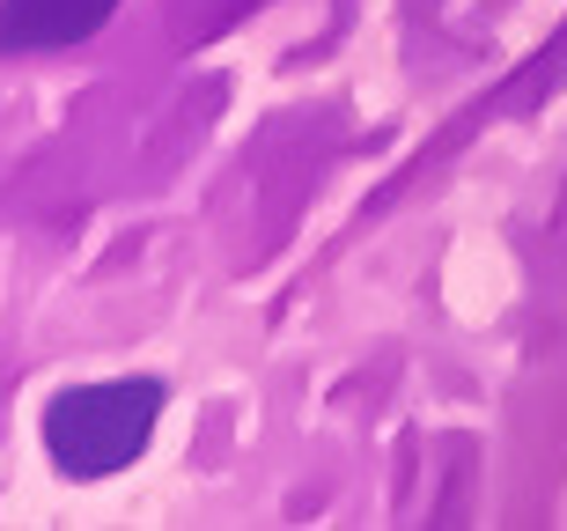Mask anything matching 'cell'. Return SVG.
<instances>
[{"label": "cell", "mask_w": 567, "mask_h": 531, "mask_svg": "<svg viewBox=\"0 0 567 531\" xmlns=\"http://www.w3.org/2000/svg\"><path fill=\"white\" fill-rule=\"evenodd\" d=\"M155 421H163V384L155 377L74 384L44 406V458L66 480H111L155 443Z\"/></svg>", "instance_id": "obj_1"}, {"label": "cell", "mask_w": 567, "mask_h": 531, "mask_svg": "<svg viewBox=\"0 0 567 531\" xmlns=\"http://www.w3.org/2000/svg\"><path fill=\"white\" fill-rule=\"evenodd\" d=\"M118 16V0H0V52H66V44L96 38Z\"/></svg>", "instance_id": "obj_2"}]
</instances>
